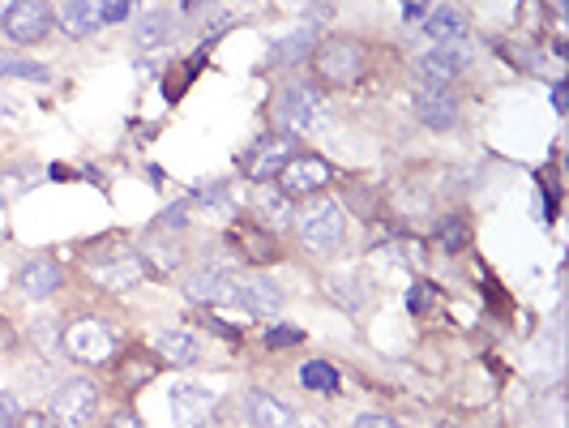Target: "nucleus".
<instances>
[{"mask_svg":"<svg viewBox=\"0 0 569 428\" xmlns=\"http://www.w3.org/2000/svg\"><path fill=\"white\" fill-rule=\"evenodd\" d=\"M343 231H347V214L334 198H313L295 218V236L308 253H334L343 244Z\"/></svg>","mask_w":569,"mask_h":428,"instance_id":"obj_1","label":"nucleus"},{"mask_svg":"<svg viewBox=\"0 0 569 428\" xmlns=\"http://www.w3.org/2000/svg\"><path fill=\"white\" fill-rule=\"evenodd\" d=\"M129 17H134V0H65L56 9V26L73 39H86V35L129 22Z\"/></svg>","mask_w":569,"mask_h":428,"instance_id":"obj_2","label":"nucleus"},{"mask_svg":"<svg viewBox=\"0 0 569 428\" xmlns=\"http://www.w3.org/2000/svg\"><path fill=\"white\" fill-rule=\"evenodd\" d=\"M279 121L291 134H321L330 125V103L317 86H287L279 95Z\"/></svg>","mask_w":569,"mask_h":428,"instance_id":"obj_3","label":"nucleus"},{"mask_svg":"<svg viewBox=\"0 0 569 428\" xmlns=\"http://www.w3.org/2000/svg\"><path fill=\"white\" fill-rule=\"evenodd\" d=\"M65 352H69L77 364H108L116 343H112V330L94 317H77L69 330H65Z\"/></svg>","mask_w":569,"mask_h":428,"instance_id":"obj_4","label":"nucleus"},{"mask_svg":"<svg viewBox=\"0 0 569 428\" xmlns=\"http://www.w3.org/2000/svg\"><path fill=\"white\" fill-rule=\"evenodd\" d=\"M467 61H471V52L463 43H432L425 56L416 61V73H420L425 90H445L458 73L467 70Z\"/></svg>","mask_w":569,"mask_h":428,"instance_id":"obj_5","label":"nucleus"},{"mask_svg":"<svg viewBox=\"0 0 569 428\" xmlns=\"http://www.w3.org/2000/svg\"><path fill=\"white\" fill-rule=\"evenodd\" d=\"M99 412V390L90 381H69L52 394V420L61 428H86Z\"/></svg>","mask_w":569,"mask_h":428,"instance_id":"obj_6","label":"nucleus"},{"mask_svg":"<svg viewBox=\"0 0 569 428\" xmlns=\"http://www.w3.org/2000/svg\"><path fill=\"white\" fill-rule=\"evenodd\" d=\"M313 61H317L321 77H330L339 86H352V81H359V73H364V52H359L356 39H326Z\"/></svg>","mask_w":569,"mask_h":428,"instance_id":"obj_7","label":"nucleus"},{"mask_svg":"<svg viewBox=\"0 0 569 428\" xmlns=\"http://www.w3.org/2000/svg\"><path fill=\"white\" fill-rule=\"evenodd\" d=\"M48 30H52V9L43 0H17L4 13V35L13 43H39Z\"/></svg>","mask_w":569,"mask_h":428,"instance_id":"obj_8","label":"nucleus"},{"mask_svg":"<svg viewBox=\"0 0 569 428\" xmlns=\"http://www.w3.org/2000/svg\"><path fill=\"white\" fill-rule=\"evenodd\" d=\"M326 185H330V167H326V159H317V154L287 159V167L279 172V189H283L287 198H308V193H317V189H326Z\"/></svg>","mask_w":569,"mask_h":428,"instance_id":"obj_9","label":"nucleus"},{"mask_svg":"<svg viewBox=\"0 0 569 428\" xmlns=\"http://www.w3.org/2000/svg\"><path fill=\"white\" fill-rule=\"evenodd\" d=\"M287 159H295V138L291 134H266L262 142L249 150L244 167H249L253 180H275L287 167Z\"/></svg>","mask_w":569,"mask_h":428,"instance_id":"obj_10","label":"nucleus"},{"mask_svg":"<svg viewBox=\"0 0 569 428\" xmlns=\"http://www.w3.org/2000/svg\"><path fill=\"white\" fill-rule=\"evenodd\" d=\"M185 295L193 304H236V275L223 270V266H202L189 284H185Z\"/></svg>","mask_w":569,"mask_h":428,"instance_id":"obj_11","label":"nucleus"},{"mask_svg":"<svg viewBox=\"0 0 569 428\" xmlns=\"http://www.w3.org/2000/svg\"><path fill=\"white\" fill-rule=\"evenodd\" d=\"M214 390L206 386H193V381H180V386H172V416L180 420L185 428H198L206 416L214 412Z\"/></svg>","mask_w":569,"mask_h":428,"instance_id":"obj_12","label":"nucleus"},{"mask_svg":"<svg viewBox=\"0 0 569 428\" xmlns=\"http://www.w3.org/2000/svg\"><path fill=\"white\" fill-rule=\"evenodd\" d=\"M236 304H244L253 317H275L283 309V291L270 284V279L244 275V279H236Z\"/></svg>","mask_w":569,"mask_h":428,"instance_id":"obj_13","label":"nucleus"},{"mask_svg":"<svg viewBox=\"0 0 569 428\" xmlns=\"http://www.w3.org/2000/svg\"><path fill=\"white\" fill-rule=\"evenodd\" d=\"M17 287H22V295L26 300H48V295H56V287H61V266L56 262H26L22 270H17Z\"/></svg>","mask_w":569,"mask_h":428,"instance_id":"obj_14","label":"nucleus"},{"mask_svg":"<svg viewBox=\"0 0 569 428\" xmlns=\"http://www.w3.org/2000/svg\"><path fill=\"white\" fill-rule=\"evenodd\" d=\"M90 270H94L99 284L116 287V291H121V287L142 284V257H138V253H112L108 262H94Z\"/></svg>","mask_w":569,"mask_h":428,"instance_id":"obj_15","label":"nucleus"},{"mask_svg":"<svg viewBox=\"0 0 569 428\" xmlns=\"http://www.w3.org/2000/svg\"><path fill=\"white\" fill-rule=\"evenodd\" d=\"M416 112L428 129H450L458 121V99L450 90H420L416 95Z\"/></svg>","mask_w":569,"mask_h":428,"instance_id":"obj_16","label":"nucleus"},{"mask_svg":"<svg viewBox=\"0 0 569 428\" xmlns=\"http://www.w3.org/2000/svg\"><path fill=\"white\" fill-rule=\"evenodd\" d=\"M428 43H463L467 39V17L458 9H432L425 13Z\"/></svg>","mask_w":569,"mask_h":428,"instance_id":"obj_17","label":"nucleus"},{"mask_svg":"<svg viewBox=\"0 0 569 428\" xmlns=\"http://www.w3.org/2000/svg\"><path fill=\"white\" fill-rule=\"evenodd\" d=\"M249 425L253 428H295V416L270 394H249Z\"/></svg>","mask_w":569,"mask_h":428,"instance_id":"obj_18","label":"nucleus"},{"mask_svg":"<svg viewBox=\"0 0 569 428\" xmlns=\"http://www.w3.org/2000/svg\"><path fill=\"white\" fill-rule=\"evenodd\" d=\"M154 352L167 360V364H193V360L202 356L198 339H193V335H180V330H163L159 343H154Z\"/></svg>","mask_w":569,"mask_h":428,"instance_id":"obj_19","label":"nucleus"},{"mask_svg":"<svg viewBox=\"0 0 569 428\" xmlns=\"http://www.w3.org/2000/svg\"><path fill=\"white\" fill-rule=\"evenodd\" d=\"M257 223H266V227L291 223V198L283 189H257Z\"/></svg>","mask_w":569,"mask_h":428,"instance_id":"obj_20","label":"nucleus"},{"mask_svg":"<svg viewBox=\"0 0 569 428\" xmlns=\"http://www.w3.org/2000/svg\"><path fill=\"white\" fill-rule=\"evenodd\" d=\"M300 386H308V390H317V394H334V390H339V368L326 364V360H308V364L300 368Z\"/></svg>","mask_w":569,"mask_h":428,"instance_id":"obj_21","label":"nucleus"},{"mask_svg":"<svg viewBox=\"0 0 569 428\" xmlns=\"http://www.w3.org/2000/svg\"><path fill=\"white\" fill-rule=\"evenodd\" d=\"M308 52H313V30H295V35L279 39V48L270 52V65H291V61H304Z\"/></svg>","mask_w":569,"mask_h":428,"instance_id":"obj_22","label":"nucleus"},{"mask_svg":"<svg viewBox=\"0 0 569 428\" xmlns=\"http://www.w3.org/2000/svg\"><path fill=\"white\" fill-rule=\"evenodd\" d=\"M167 30H172V22H167L163 13H150L142 26H138V43H142V48H154L159 39H167Z\"/></svg>","mask_w":569,"mask_h":428,"instance_id":"obj_23","label":"nucleus"},{"mask_svg":"<svg viewBox=\"0 0 569 428\" xmlns=\"http://www.w3.org/2000/svg\"><path fill=\"white\" fill-rule=\"evenodd\" d=\"M0 73L26 77V81H48V70H43V65H35V61H13V56H0Z\"/></svg>","mask_w":569,"mask_h":428,"instance_id":"obj_24","label":"nucleus"},{"mask_svg":"<svg viewBox=\"0 0 569 428\" xmlns=\"http://www.w3.org/2000/svg\"><path fill=\"white\" fill-rule=\"evenodd\" d=\"M236 240H240V244H244V253H249V257H257V262H270V257H275L270 240H266V236H257V231H249V227H240V231H236Z\"/></svg>","mask_w":569,"mask_h":428,"instance_id":"obj_25","label":"nucleus"},{"mask_svg":"<svg viewBox=\"0 0 569 428\" xmlns=\"http://www.w3.org/2000/svg\"><path fill=\"white\" fill-rule=\"evenodd\" d=\"M22 416V403H17V394H9V390H0V428H13V420Z\"/></svg>","mask_w":569,"mask_h":428,"instance_id":"obj_26","label":"nucleus"},{"mask_svg":"<svg viewBox=\"0 0 569 428\" xmlns=\"http://www.w3.org/2000/svg\"><path fill=\"white\" fill-rule=\"evenodd\" d=\"M437 236H441V244H445V253H458V249H463V240H467V231H463V223H445V227H441Z\"/></svg>","mask_w":569,"mask_h":428,"instance_id":"obj_27","label":"nucleus"},{"mask_svg":"<svg viewBox=\"0 0 569 428\" xmlns=\"http://www.w3.org/2000/svg\"><path fill=\"white\" fill-rule=\"evenodd\" d=\"M304 335L300 330H291V326H275L270 335H266V348H295Z\"/></svg>","mask_w":569,"mask_h":428,"instance_id":"obj_28","label":"nucleus"},{"mask_svg":"<svg viewBox=\"0 0 569 428\" xmlns=\"http://www.w3.org/2000/svg\"><path fill=\"white\" fill-rule=\"evenodd\" d=\"M432 300H437V291H432L428 284H420V287H412L407 309H412V313H425V309H432Z\"/></svg>","mask_w":569,"mask_h":428,"instance_id":"obj_29","label":"nucleus"},{"mask_svg":"<svg viewBox=\"0 0 569 428\" xmlns=\"http://www.w3.org/2000/svg\"><path fill=\"white\" fill-rule=\"evenodd\" d=\"M352 428H399L394 420H385V416H356Z\"/></svg>","mask_w":569,"mask_h":428,"instance_id":"obj_30","label":"nucleus"},{"mask_svg":"<svg viewBox=\"0 0 569 428\" xmlns=\"http://www.w3.org/2000/svg\"><path fill=\"white\" fill-rule=\"evenodd\" d=\"M22 428H61L52 416H39V412H30V416H22Z\"/></svg>","mask_w":569,"mask_h":428,"instance_id":"obj_31","label":"nucleus"},{"mask_svg":"<svg viewBox=\"0 0 569 428\" xmlns=\"http://www.w3.org/2000/svg\"><path fill=\"white\" fill-rule=\"evenodd\" d=\"M108 428H146V425L138 420V416H134V412H121V416H116V420H112Z\"/></svg>","mask_w":569,"mask_h":428,"instance_id":"obj_32","label":"nucleus"},{"mask_svg":"<svg viewBox=\"0 0 569 428\" xmlns=\"http://www.w3.org/2000/svg\"><path fill=\"white\" fill-rule=\"evenodd\" d=\"M403 4H407L403 13H407L412 22H420V17H425V13H428V4H425V0H403Z\"/></svg>","mask_w":569,"mask_h":428,"instance_id":"obj_33","label":"nucleus"},{"mask_svg":"<svg viewBox=\"0 0 569 428\" xmlns=\"http://www.w3.org/2000/svg\"><path fill=\"white\" fill-rule=\"evenodd\" d=\"M13 4H17V0H0V22H4V13H9Z\"/></svg>","mask_w":569,"mask_h":428,"instance_id":"obj_34","label":"nucleus"},{"mask_svg":"<svg viewBox=\"0 0 569 428\" xmlns=\"http://www.w3.org/2000/svg\"><path fill=\"white\" fill-rule=\"evenodd\" d=\"M4 343H9V330H4V322H0V348H4Z\"/></svg>","mask_w":569,"mask_h":428,"instance_id":"obj_35","label":"nucleus"},{"mask_svg":"<svg viewBox=\"0 0 569 428\" xmlns=\"http://www.w3.org/2000/svg\"><path fill=\"white\" fill-rule=\"evenodd\" d=\"M0 116H9V103H4V99H0Z\"/></svg>","mask_w":569,"mask_h":428,"instance_id":"obj_36","label":"nucleus"}]
</instances>
